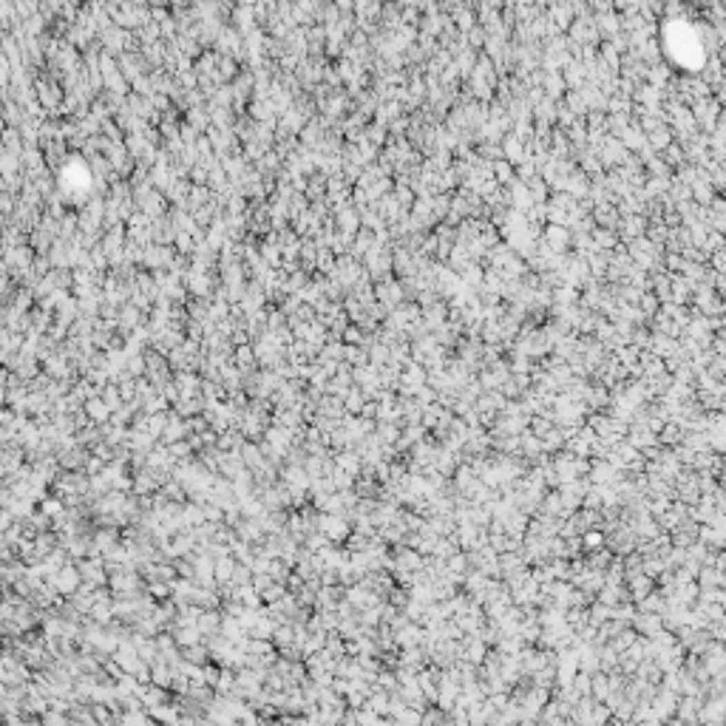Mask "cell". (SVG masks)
I'll return each mask as SVG.
<instances>
[{
	"label": "cell",
	"instance_id": "1",
	"mask_svg": "<svg viewBox=\"0 0 726 726\" xmlns=\"http://www.w3.org/2000/svg\"><path fill=\"white\" fill-rule=\"evenodd\" d=\"M584 542H587V548H599L602 536H599V533H587V536H584Z\"/></svg>",
	"mask_w": 726,
	"mask_h": 726
}]
</instances>
